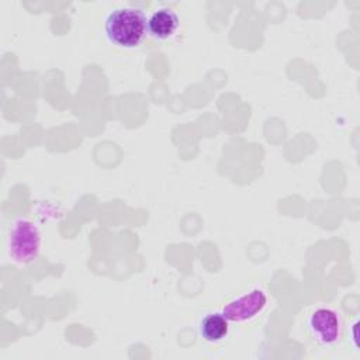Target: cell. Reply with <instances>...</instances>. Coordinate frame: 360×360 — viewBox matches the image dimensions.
Here are the masks:
<instances>
[{
  "instance_id": "cell-1",
  "label": "cell",
  "mask_w": 360,
  "mask_h": 360,
  "mask_svg": "<svg viewBox=\"0 0 360 360\" xmlns=\"http://www.w3.org/2000/svg\"><path fill=\"white\" fill-rule=\"evenodd\" d=\"M104 30L108 41L120 48L134 49L148 34V17L138 7H118L105 17Z\"/></svg>"
},
{
  "instance_id": "cell-2",
  "label": "cell",
  "mask_w": 360,
  "mask_h": 360,
  "mask_svg": "<svg viewBox=\"0 0 360 360\" xmlns=\"http://www.w3.org/2000/svg\"><path fill=\"white\" fill-rule=\"evenodd\" d=\"M41 232L32 221L18 218L13 222L7 236V253L17 264H28L34 262L41 250Z\"/></svg>"
},
{
  "instance_id": "cell-3",
  "label": "cell",
  "mask_w": 360,
  "mask_h": 360,
  "mask_svg": "<svg viewBox=\"0 0 360 360\" xmlns=\"http://www.w3.org/2000/svg\"><path fill=\"white\" fill-rule=\"evenodd\" d=\"M308 333L319 346H335L343 336V319L340 314L328 307L315 308L307 319Z\"/></svg>"
},
{
  "instance_id": "cell-4",
  "label": "cell",
  "mask_w": 360,
  "mask_h": 360,
  "mask_svg": "<svg viewBox=\"0 0 360 360\" xmlns=\"http://www.w3.org/2000/svg\"><path fill=\"white\" fill-rule=\"evenodd\" d=\"M267 304V297L263 290L253 288L249 292L233 298L222 308V315L229 322H246L259 315Z\"/></svg>"
},
{
  "instance_id": "cell-5",
  "label": "cell",
  "mask_w": 360,
  "mask_h": 360,
  "mask_svg": "<svg viewBox=\"0 0 360 360\" xmlns=\"http://www.w3.org/2000/svg\"><path fill=\"white\" fill-rule=\"evenodd\" d=\"M179 25L180 18L177 13L173 8L160 7L148 18V34L158 41H166L176 34Z\"/></svg>"
},
{
  "instance_id": "cell-6",
  "label": "cell",
  "mask_w": 360,
  "mask_h": 360,
  "mask_svg": "<svg viewBox=\"0 0 360 360\" xmlns=\"http://www.w3.org/2000/svg\"><path fill=\"white\" fill-rule=\"evenodd\" d=\"M229 321L222 312H208L198 322V335L210 343H218L226 338Z\"/></svg>"
}]
</instances>
